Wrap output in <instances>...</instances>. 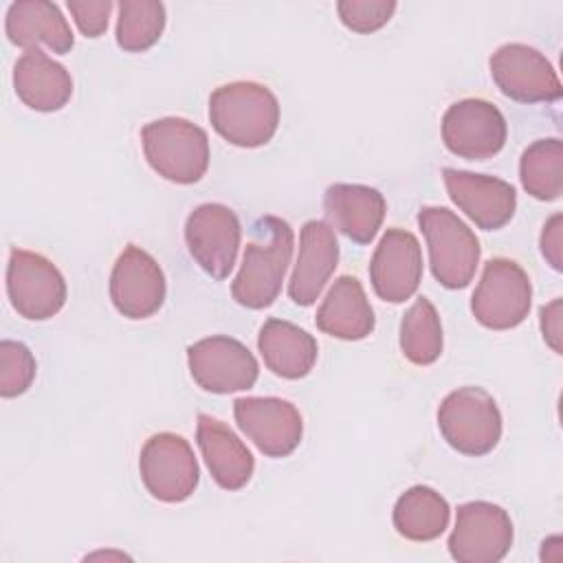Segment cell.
Wrapping results in <instances>:
<instances>
[{"label":"cell","mask_w":563,"mask_h":563,"mask_svg":"<svg viewBox=\"0 0 563 563\" xmlns=\"http://www.w3.org/2000/svg\"><path fill=\"white\" fill-rule=\"evenodd\" d=\"M165 275L156 260L141 246L128 244L110 275V299L128 319H147L165 301Z\"/></svg>","instance_id":"15"},{"label":"cell","mask_w":563,"mask_h":563,"mask_svg":"<svg viewBox=\"0 0 563 563\" xmlns=\"http://www.w3.org/2000/svg\"><path fill=\"white\" fill-rule=\"evenodd\" d=\"M165 29V4L156 0H121L117 18V44L128 53L154 46Z\"/></svg>","instance_id":"28"},{"label":"cell","mask_w":563,"mask_h":563,"mask_svg":"<svg viewBox=\"0 0 563 563\" xmlns=\"http://www.w3.org/2000/svg\"><path fill=\"white\" fill-rule=\"evenodd\" d=\"M530 303V277L517 262L506 257L486 262L471 299V310L484 328L510 330L519 325L528 317Z\"/></svg>","instance_id":"6"},{"label":"cell","mask_w":563,"mask_h":563,"mask_svg":"<svg viewBox=\"0 0 563 563\" xmlns=\"http://www.w3.org/2000/svg\"><path fill=\"white\" fill-rule=\"evenodd\" d=\"M139 473L152 497L165 504L185 501L198 486V462L183 435L156 433L152 435L139 457Z\"/></svg>","instance_id":"8"},{"label":"cell","mask_w":563,"mask_h":563,"mask_svg":"<svg viewBox=\"0 0 563 563\" xmlns=\"http://www.w3.org/2000/svg\"><path fill=\"white\" fill-rule=\"evenodd\" d=\"M257 347L266 367L288 380L303 378L314 367L319 352L312 334L284 319H268L260 328Z\"/></svg>","instance_id":"24"},{"label":"cell","mask_w":563,"mask_h":563,"mask_svg":"<svg viewBox=\"0 0 563 563\" xmlns=\"http://www.w3.org/2000/svg\"><path fill=\"white\" fill-rule=\"evenodd\" d=\"M240 220L220 202L196 207L185 222V240L196 264L211 277L224 279L233 271L240 249Z\"/></svg>","instance_id":"11"},{"label":"cell","mask_w":563,"mask_h":563,"mask_svg":"<svg viewBox=\"0 0 563 563\" xmlns=\"http://www.w3.org/2000/svg\"><path fill=\"white\" fill-rule=\"evenodd\" d=\"M446 499L429 486H411L394 506V528L409 541H433L449 526Z\"/></svg>","instance_id":"25"},{"label":"cell","mask_w":563,"mask_h":563,"mask_svg":"<svg viewBox=\"0 0 563 563\" xmlns=\"http://www.w3.org/2000/svg\"><path fill=\"white\" fill-rule=\"evenodd\" d=\"M213 130L238 147L266 145L279 125V101L257 81H231L209 97Z\"/></svg>","instance_id":"2"},{"label":"cell","mask_w":563,"mask_h":563,"mask_svg":"<svg viewBox=\"0 0 563 563\" xmlns=\"http://www.w3.org/2000/svg\"><path fill=\"white\" fill-rule=\"evenodd\" d=\"M143 152L150 167L178 185L198 183L209 167L207 132L180 117H165L143 125Z\"/></svg>","instance_id":"3"},{"label":"cell","mask_w":563,"mask_h":563,"mask_svg":"<svg viewBox=\"0 0 563 563\" xmlns=\"http://www.w3.org/2000/svg\"><path fill=\"white\" fill-rule=\"evenodd\" d=\"M418 224L429 246L433 277L444 288L468 286L482 255L475 233L446 207H422Z\"/></svg>","instance_id":"4"},{"label":"cell","mask_w":563,"mask_h":563,"mask_svg":"<svg viewBox=\"0 0 563 563\" xmlns=\"http://www.w3.org/2000/svg\"><path fill=\"white\" fill-rule=\"evenodd\" d=\"M196 440L207 468L220 488L240 490L249 484L255 460L246 444L222 420L200 413Z\"/></svg>","instance_id":"20"},{"label":"cell","mask_w":563,"mask_h":563,"mask_svg":"<svg viewBox=\"0 0 563 563\" xmlns=\"http://www.w3.org/2000/svg\"><path fill=\"white\" fill-rule=\"evenodd\" d=\"M235 422L242 433L268 457L290 455L303 433L299 409L275 396H249L233 402Z\"/></svg>","instance_id":"14"},{"label":"cell","mask_w":563,"mask_h":563,"mask_svg":"<svg viewBox=\"0 0 563 563\" xmlns=\"http://www.w3.org/2000/svg\"><path fill=\"white\" fill-rule=\"evenodd\" d=\"M523 189L537 200H556L563 191V145L559 139H539L519 161Z\"/></svg>","instance_id":"26"},{"label":"cell","mask_w":563,"mask_h":563,"mask_svg":"<svg viewBox=\"0 0 563 563\" xmlns=\"http://www.w3.org/2000/svg\"><path fill=\"white\" fill-rule=\"evenodd\" d=\"M295 235L286 220L264 216L253 224V235L244 249L240 273L233 279V299L251 310L268 308L284 284Z\"/></svg>","instance_id":"1"},{"label":"cell","mask_w":563,"mask_h":563,"mask_svg":"<svg viewBox=\"0 0 563 563\" xmlns=\"http://www.w3.org/2000/svg\"><path fill=\"white\" fill-rule=\"evenodd\" d=\"M7 295L13 310L29 321L51 319L66 303V282L59 268L40 253L11 249Z\"/></svg>","instance_id":"7"},{"label":"cell","mask_w":563,"mask_h":563,"mask_svg":"<svg viewBox=\"0 0 563 563\" xmlns=\"http://www.w3.org/2000/svg\"><path fill=\"white\" fill-rule=\"evenodd\" d=\"M451 200L484 231L501 229L510 222L517 209V191L510 183L446 167L442 172Z\"/></svg>","instance_id":"17"},{"label":"cell","mask_w":563,"mask_h":563,"mask_svg":"<svg viewBox=\"0 0 563 563\" xmlns=\"http://www.w3.org/2000/svg\"><path fill=\"white\" fill-rule=\"evenodd\" d=\"M68 11L73 13L79 31L86 37H99L108 29L112 2L110 0H68Z\"/></svg>","instance_id":"31"},{"label":"cell","mask_w":563,"mask_h":563,"mask_svg":"<svg viewBox=\"0 0 563 563\" xmlns=\"http://www.w3.org/2000/svg\"><path fill=\"white\" fill-rule=\"evenodd\" d=\"M191 378L211 394H231L251 389L260 367L244 343L231 336H207L187 347Z\"/></svg>","instance_id":"10"},{"label":"cell","mask_w":563,"mask_h":563,"mask_svg":"<svg viewBox=\"0 0 563 563\" xmlns=\"http://www.w3.org/2000/svg\"><path fill=\"white\" fill-rule=\"evenodd\" d=\"M512 545L508 512L490 501H468L457 508L449 552L457 563H497Z\"/></svg>","instance_id":"9"},{"label":"cell","mask_w":563,"mask_h":563,"mask_svg":"<svg viewBox=\"0 0 563 563\" xmlns=\"http://www.w3.org/2000/svg\"><path fill=\"white\" fill-rule=\"evenodd\" d=\"M341 22L356 33H372L385 26L394 11V0H341L336 2Z\"/></svg>","instance_id":"30"},{"label":"cell","mask_w":563,"mask_h":563,"mask_svg":"<svg viewBox=\"0 0 563 563\" xmlns=\"http://www.w3.org/2000/svg\"><path fill=\"white\" fill-rule=\"evenodd\" d=\"M438 429L446 444L464 455H486L501 438V413L482 387L451 391L438 409Z\"/></svg>","instance_id":"5"},{"label":"cell","mask_w":563,"mask_h":563,"mask_svg":"<svg viewBox=\"0 0 563 563\" xmlns=\"http://www.w3.org/2000/svg\"><path fill=\"white\" fill-rule=\"evenodd\" d=\"M539 321H541V332L545 343L561 354V299H554L552 303L543 306L539 310Z\"/></svg>","instance_id":"33"},{"label":"cell","mask_w":563,"mask_h":563,"mask_svg":"<svg viewBox=\"0 0 563 563\" xmlns=\"http://www.w3.org/2000/svg\"><path fill=\"white\" fill-rule=\"evenodd\" d=\"M317 328L334 339L361 341L374 330V310L365 297L361 282L341 275L317 310Z\"/></svg>","instance_id":"23"},{"label":"cell","mask_w":563,"mask_h":563,"mask_svg":"<svg viewBox=\"0 0 563 563\" xmlns=\"http://www.w3.org/2000/svg\"><path fill=\"white\" fill-rule=\"evenodd\" d=\"M339 262L334 231L321 220H308L299 238V255L288 282V295L297 306H310L325 288Z\"/></svg>","instance_id":"18"},{"label":"cell","mask_w":563,"mask_h":563,"mask_svg":"<svg viewBox=\"0 0 563 563\" xmlns=\"http://www.w3.org/2000/svg\"><path fill=\"white\" fill-rule=\"evenodd\" d=\"M323 209L336 231L356 244H369L385 218V198L367 185L334 183L325 189Z\"/></svg>","instance_id":"19"},{"label":"cell","mask_w":563,"mask_h":563,"mask_svg":"<svg viewBox=\"0 0 563 563\" xmlns=\"http://www.w3.org/2000/svg\"><path fill=\"white\" fill-rule=\"evenodd\" d=\"M4 31L11 44L37 48L44 44L55 53H68L75 44L73 31L59 7L46 0H20L7 11Z\"/></svg>","instance_id":"22"},{"label":"cell","mask_w":563,"mask_h":563,"mask_svg":"<svg viewBox=\"0 0 563 563\" xmlns=\"http://www.w3.org/2000/svg\"><path fill=\"white\" fill-rule=\"evenodd\" d=\"M561 233H563V218L561 213L552 216L545 224H543V231H541V253L543 257L548 260V264L554 268V271H561L563 268V260H561Z\"/></svg>","instance_id":"32"},{"label":"cell","mask_w":563,"mask_h":563,"mask_svg":"<svg viewBox=\"0 0 563 563\" xmlns=\"http://www.w3.org/2000/svg\"><path fill=\"white\" fill-rule=\"evenodd\" d=\"M13 88L24 106L37 112L62 110L73 97L70 73L40 48H29L13 66Z\"/></svg>","instance_id":"21"},{"label":"cell","mask_w":563,"mask_h":563,"mask_svg":"<svg viewBox=\"0 0 563 563\" xmlns=\"http://www.w3.org/2000/svg\"><path fill=\"white\" fill-rule=\"evenodd\" d=\"M35 378V358L20 341L0 343V396L15 398L24 394Z\"/></svg>","instance_id":"29"},{"label":"cell","mask_w":563,"mask_h":563,"mask_svg":"<svg viewBox=\"0 0 563 563\" xmlns=\"http://www.w3.org/2000/svg\"><path fill=\"white\" fill-rule=\"evenodd\" d=\"M369 279L383 301H407L422 279V251L416 235L405 229H387L372 255Z\"/></svg>","instance_id":"16"},{"label":"cell","mask_w":563,"mask_h":563,"mask_svg":"<svg viewBox=\"0 0 563 563\" xmlns=\"http://www.w3.org/2000/svg\"><path fill=\"white\" fill-rule=\"evenodd\" d=\"M490 75L497 88L519 103L559 101L563 95L552 64L528 44L499 46L490 57Z\"/></svg>","instance_id":"12"},{"label":"cell","mask_w":563,"mask_h":563,"mask_svg":"<svg viewBox=\"0 0 563 563\" xmlns=\"http://www.w3.org/2000/svg\"><path fill=\"white\" fill-rule=\"evenodd\" d=\"M400 350L413 365H431L442 354V323L435 306L418 297L400 321Z\"/></svg>","instance_id":"27"},{"label":"cell","mask_w":563,"mask_h":563,"mask_svg":"<svg viewBox=\"0 0 563 563\" xmlns=\"http://www.w3.org/2000/svg\"><path fill=\"white\" fill-rule=\"evenodd\" d=\"M506 119L497 106L484 99H462L442 117V141L460 158L484 161L506 143Z\"/></svg>","instance_id":"13"}]
</instances>
